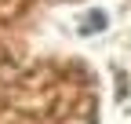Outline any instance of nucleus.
I'll return each instance as SVG.
<instances>
[{"mask_svg":"<svg viewBox=\"0 0 131 124\" xmlns=\"http://www.w3.org/2000/svg\"><path fill=\"white\" fill-rule=\"evenodd\" d=\"M106 26H109V15H106L102 7H91L84 18H80V33H84V37H91V33H102Z\"/></svg>","mask_w":131,"mask_h":124,"instance_id":"nucleus-1","label":"nucleus"}]
</instances>
